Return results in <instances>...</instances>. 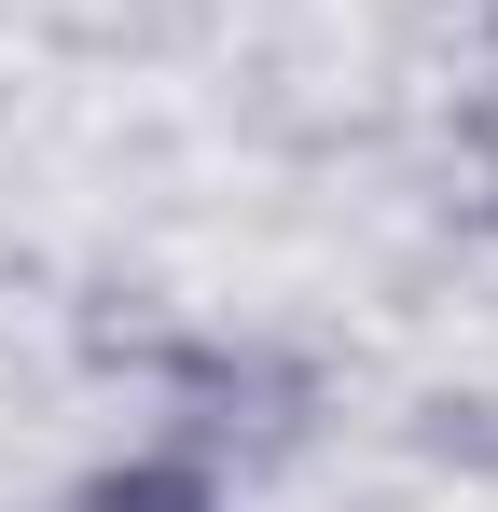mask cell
<instances>
[{"label": "cell", "instance_id": "obj_1", "mask_svg": "<svg viewBox=\"0 0 498 512\" xmlns=\"http://www.w3.org/2000/svg\"><path fill=\"white\" fill-rule=\"evenodd\" d=\"M70 512H222V499H208V471H180V457H125V471H97Z\"/></svg>", "mask_w": 498, "mask_h": 512}]
</instances>
